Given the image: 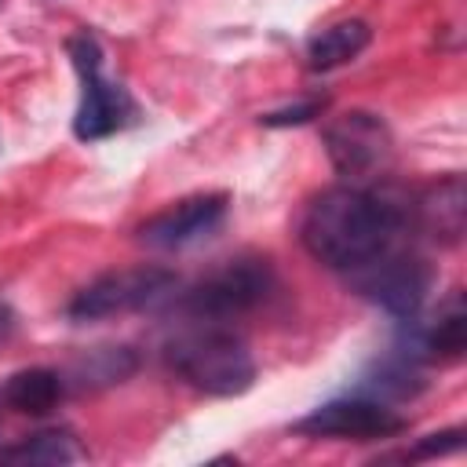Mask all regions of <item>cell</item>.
I'll return each mask as SVG.
<instances>
[{
	"label": "cell",
	"instance_id": "1",
	"mask_svg": "<svg viewBox=\"0 0 467 467\" xmlns=\"http://www.w3.org/2000/svg\"><path fill=\"white\" fill-rule=\"evenodd\" d=\"M409 226V201L361 186L321 190L299 219L303 248L336 274H354L390 252Z\"/></svg>",
	"mask_w": 467,
	"mask_h": 467
},
{
	"label": "cell",
	"instance_id": "2",
	"mask_svg": "<svg viewBox=\"0 0 467 467\" xmlns=\"http://www.w3.org/2000/svg\"><path fill=\"white\" fill-rule=\"evenodd\" d=\"M164 365L208 398H237L255 383L248 343L219 321H190L164 339Z\"/></svg>",
	"mask_w": 467,
	"mask_h": 467
},
{
	"label": "cell",
	"instance_id": "3",
	"mask_svg": "<svg viewBox=\"0 0 467 467\" xmlns=\"http://www.w3.org/2000/svg\"><path fill=\"white\" fill-rule=\"evenodd\" d=\"M277 277L270 259L259 255H237L226 259L223 266H215L212 274H204L197 285H190L186 292H179L175 310L190 321H234L255 306H263L274 292Z\"/></svg>",
	"mask_w": 467,
	"mask_h": 467
},
{
	"label": "cell",
	"instance_id": "4",
	"mask_svg": "<svg viewBox=\"0 0 467 467\" xmlns=\"http://www.w3.org/2000/svg\"><path fill=\"white\" fill-rule=\"evenodd\" d=\"M66 51H69L73 69L80 77V102H77V117H73V135L80 142H99V139H109V135L124 131L128 124H135L139 106L124 84H117L102 73V44L95 40V33H88V29L73 33L66 40Z\"/></svg>",
	"mask_w": 467,
	"mask_h": 467
},
{
	"label": "cell",
	"instance_id": "5",
	"mask_svg": "<svg viewBox=\"0 0 467 467\" xmlns=\"http://www.w3.org/2000/svg\"><path fill=\"white\" fill-rule=\"evenodd\" d=\"M175 288H179V274L168 266H157V263L106 270L95 281H88L66 303V317L84 325V321H106V317L135 314V310H146V306L171 299Z\"/></svg>",
	"mask_w": 467,
	"mask_h": 467
},
{
	"label": "cell",
	"instance_id": "6",
	"mask_svg": "<svg viewBox=\"0 0 467 467\" xmlns=\"http://www.w3.org/2000/svg\"><path fill=\"white\" fill-rule=\"evenodd\" d=\"M347 281L361 299L376 303L379 310H387L398 321H409L423 310V303L431 296L434 266L420 252H409V248L394 244L390 252H383L368 266L347 274Z\"/></svg>",
	"mask_w": 467,
	"mask_h": 467
},
{
	"label": "cell",
	"instance_id": "7",
	"mask_svg": "<svg viewBox=\"0 0 467 467\" xmlns=\"http://www.w3.org/2000/svg\"><path fill=\"white\" fill-rule=\"evenodd\" d=\"M303 438H343V441H379L409 431V416L390 409L387 401L365 398V394H343L317 409H310L303 420L292 423Z\"/></svg>",
	"mask_w": 467,
	"mask_h": 467
},
{
	"label": "cell",
	"instance_id": "8",
	"mask_svg": "<svg viewBox=\"0 0 467 467\" xmlns=\"http://www.w3.org/2000/svg\"><path fill=\"white\" fill-rule=\"evenodd\" d=\"M321 142H325L332 168L343 179L376 175L390 161V146H394L387 120L368 109H347V113L332 117L321 131Z\"/></svg>",
	"mask_w": 467,
	"mask_h": 467
},
{
	"label": "cell",
	"instance_id": "9",
	"mask_svg": "<svg viewBox=\"0 0 467 467\" xmlns=\"http://www.w3.org/2000/svg\"><path fill=\"white\" fill-rule=\"evenodd\" d=\"M394 350L416 365H452L463 358L467 350V310H463V296L460 292H449L438 310L420 321L409 317L401 321V336L394 343Z\"/></svg>",
	"mask_w": 467,
	"mask_h": 467
},
{
	"label": "cell",
	"instance_id": "10",
	"mask_svg": "<svg viewBox=\"0 0 467 467\" xmlns=\"http://www.w3.org/2000/svg\"><path fill=\"white\" fill-rule=\"evenodd\" d=\"M226 208H230V197L226 193H197V197H186V201L157 212L135 234H139V241L146 248L179 252V248H190V244L212 237L223 226Z\"/></svg>",
	"mask_w": 467,
	"mask_h": 467
},
{
	"label": "cell",
	"instance_id": "11",
	"mask_svg": "<svg viewBox=\"0 0 467 467\" xmlns=\"http://www.w3.org/2000/svg\"><path fill=\"white\" fill-rule=\"evenodd\" d=\"M409 226H416L427 241L434 244H460L463 226H467V193L460 175H445L420 190L409 204Z\"/></svg>",
	"mask_w": 467,
	"mask_h": 467
},
{
	"label": "cell",
	"instance_id": "12",
	"mask_svg": "<svg viewBox=\"0 0 467 467\" xmlns=\"http://www.w3.org/2000/svg\"><path fill=\"white\" fill-rule=\"evenodd\" d=\"M368 44H372V26H368L365 18L332 22V26H325L321 33L310 36V44H306V66H310L314 73L339 69V66L354 62Z\"/></svg>",
	"mask_w": 467,
	"mask_h": 467
},
{
	"label": "cell",
	"instance_id": "13",
	"mask_svg": "<svg viewBox=\"0 0 467 467\" xmlns=\"http://www.w3.org/2000/svg\"><path fill=\"white\" fill-rule=\"evenodd\" d=\"M62 394H66V379L44 365L11 372L7 383L0 387V401L22 416H47L62 401Z\"/></svg>",
	"mask_w": 467,
	"mask_h": 467
},
{
	"label": "cell",
	"instance_id": "14",
	"mask_svg": "<svg viewBox=\"0 0 467 467\" xmlns=\"http://www.w3.org/2000/svg\"><path fill=\"white\" fill-rule=\"evenodd\" d=\"M423 390V372L416 361L401 358L398 350H390L383 361H376L358 383L350 394H365V398H376V401H405V398H416Z\"/></svg>",
	"mask_w": 467,
	"mask_h": 467
},
{
	"label": "cell",
	"instance_id": "15",
	"mask_svg": "<svg viewBox=\"0 0 467 467\" xmlns=\"http://www.w3.org/2000/svg\"><path fill=\"white\" fill-rule=\"evenodd\" d=\"M0 460H7V463H77V460H84V449L77 445L73 431L47 427V431L22 438L18 445L0 449Z\"/></svg>",
	"mask_w": 467,
	"mask_h": 467
},
{
	"label": "cell",
	"instance_id": "16",
	"mask_svg": "<svg viewBox=\"0 0 467 467\" xmlns=\"http://www.w3.org/2000/svg\"><path fill=\"white\" fill-rule=\"evenodd\" d=\"M135 365L139 361L128 347H99L88 358H80L73 365V372H77L80 387H102V383H120L124 376H131Z\"/></svg>",
	"mask_w": 467,
	"mask_h": 467
},
{
	"label": "cell",
	"instance_id": "17",
	"mask_svg": "<svg viewBox=\"0 0 467 467\" xmlns=\"http://www.w3.org/2000/svg\"><path fill=\"white\" fill-rule=\"evenodd\" d=\"M325 106H328V99L321 95H314V99H303V102H296V106H285V109H274V113H263L259 117V124H266V128H296V124H306V120H314V117H321L325 113Z\"/></svg>",
	"mask_w": 467,
	"mask_h": 467
},
{
	"label": "cell",
	"instance_id": "18",
	"mask_svg": "<svg viewBox=\"0 0 467 467\" xmlns=\"http://www.w3.org/2000/svg\"><path fill=\"white\" fill-rule=\"evenodd\" d=\"M463 449V427H449V431H434L427 438H420L405 460H434V456H449V452H460Z\"/></svg>",
	"mask_w": 467,
	"mask_h": 467
},
{
	"label": "cell",
	"instance_id": "19",
	"mask_svg": "<svg viewBox=\"0 0 467 467\" xmlns=\"http://www.w3.org/2000/svg\"><path fill=\"white\" fill-rule=\"evenodd\" d=\"M11 332H15V310L7 303H0V343L11 339Z\"/></svg>",
	"mask_w": 467,
	"mask_h": 467
}]
</instances>
